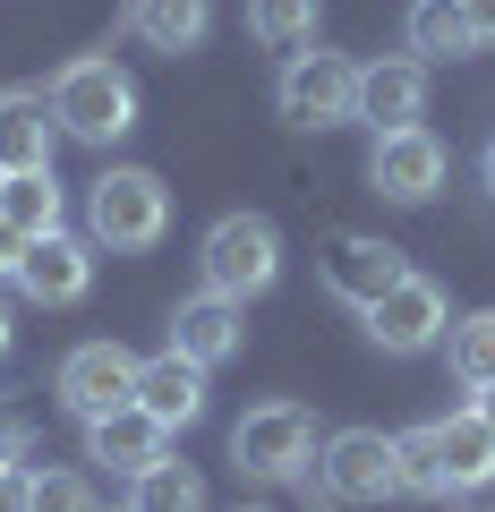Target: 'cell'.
<instances>
[{"label": "cell", "mask_w": 495, "mask_h": 512, "mask_svg": "<svg viewBox=\"0 0 495 512\" xmlns=\"http://www.w3.org/2000/svg\"><path fill=\"white\" fill-rule=\"evenodd\" d=\"M402 274H410V265H402L393 239H359V231H333V239H325V291L342 299V308H359V316L376 308Z\"/></svg>", "instance_id": "30bf717a"}, {"label": "cell", "mask_w": 495, "mask_h": 512, "mask_svg": "<svg viewBox=\"0 0 495 512\" xmlns=\"http://www.w3.org/2000/svg\"><path fill=\"white\" fill-rule=\"evenodd\" d=\"M43 103H52V128L77 137V146H120L137 128V86L120 60H69Z\"/></svg>", "instance_id": "6da1fadb"}, {"label": "cell", "mask_w": 495, "mask_h": 512, "mask_svg": "<svg viewBox=\"0 0 495 512\" xmlns=\"http://www.w3.org/2000/svg\"><path fill=\"white\" fill-rule=\"evenodd\" d=\"M137 410H146L154 427H188V419H205V367L180 359V350H163V359H137Z\"/></svg>", "instance_id": "5bb4252c"}, {"label": "cell", "mask_w": 495, "mask_h": 512, "mask_svg": "<svg viewBox=\"0 0 495 512\" xmlns=\"http://www.w3.org/2000/svg\"><path fill=\"white\" fill-rule=\"evenodd\" d=\"M393 461H402V495H427V504L453 495V487H444V453H436V419L410 427V436H393Z\"/></svg>", "instance_id": "cb8c5ba5"}, {"label": "cell", "mask_w": 495, "mask_h": 512, "mask_svg": "<svg viewBox=\"0 0 495 512\" xmlns=\"http://www.w3.org/2000/svg\"><path fill=\"white\" fill-rule=\"evenodd\" d=\"M18 291L35 299V308H77V299L94 291V256H86V239H69V231H52V239H26Z\"/></svg>", "instance_id": "4fadbf2b"}, {"label": "cell", "mask_w": 495, "mask_h": 512, "mask_svg": "<svg viewBox=\"0 0 495 512\" xmlns=\"http://www.w3.org/2000/svg\"><path fill=\"white\" fill-rule=\"evenodd\" d=\"M171 350H180V359H197L205 376H214L222 359H239V350H248V308H239V299H222V291L180 299V316H171Z\"/></svg>", "instance_id": "8fae6325"}, {"label": "cell", "mask_w": 495, "mask_h": 512, "mask_svg": "<svg viewBox=\"0 0 495 512\" xmlns=\"http://www.w3.org/2000/svg\"><path fill=\"white\" fill-rule=\"evenodd\" d=\"M367 188L385 205H427L444 188V137L436 128H385L376 146H367Z\"/></svg>", "instance_id": "ba28073f"}, {"label": "cell", "mask_w": 495, "mask_h": 512, "mask_svg": "<svg viewBox=\"0 0 495 512\" xmlns=\"http://www.w3.org/2000/svg\"><path fill=\"white\" fill-rule=\"evenodd\" d=\"M18 265H26V239L0 222V282H18Z\"/></svg>", "instance_id": "83f0119b"}, {"label": "cell", "mask_w": 495, "mask_h": 512, "mask_svg": "<svg viewBox=\"0 0 495 512\" xmlns=\"http://www.w3.org/2000/svg\"><path fill=\"white\" fill-rule=\"evenodd\" d=\"M470 410H478V419H487V427H495V384H487V393H478V402H470Z\"/></svg>", "instance_id": "4dcf8cb0"}, {"label": "cell", "mask_w": 495, "mask_h": 512, "mask_svg": "<svg viewBox=\"0 0 495 512\" xmlns=\"http://www.w3.org/2000/svg\"><path fill=\"white\" fill-rule=\"evenodd\" d=\"M478 180H487V197H495V137H487V154H478Z\"/></svg>", "instance_id": "f546056e"}, {"label": "cell", "mask_w": 495, "mask_h": 512, "mask_svg": "<svg viewBox=\"0 0 495 512\" xmlns=\"http://www.w3.org/2000/svg\"><path fill=\"white\" fill-rule=\"evenodd\" d=\"M444 333H453V308H444V291L427 274H402L376 308H367V342L393 350V359H419V350H436Z\"/></svg>", "instance_id": "9c48e42d"}, {"label": "cell", "mask_w": 495, "mask_h": 512, "mask_svg": "<svg viewBox=\"0 0 495 512\" xmlns=\"http://www.w3.org/2000/svg\"><path fill=\"white\" fill-rule=\"evenodd\" d=\"M444 359H453V376L470 384V393H487V384H495V308L461 316V325L444 333Z\"/></svg>", "instance_id": "7402d4cb"}, {"label": "cell", "mask_w": 495, "mask_h": 512, "mask_svg": "<svg viewBox=\"0 0 495 512\" xmlns=\"http://www.w3.org/2000/svg\"><path fill=\"white\" fill-rule=\"evenodd\" d=\"M0 222L18 239H52L60 231V180L52 171H9L0 180Z\"/></svg>", "instance_id": "d6986e66"}, {"label": "cell", "mask_w": 495, "mask_h": 512, "mask_svg": "<svg viewBox=\"0 0 495 512\" xmlns=\"http://www.w3.org/2000/svg\"><path fill=\"white\" fill-rule=\"evenodd\" d=\"M274 103H282L291 128H342V120H359V60H350V52H291V60H282Z\"/></svg>", "instance_id": "5b68a950"}, {"label": "cell", "mask_w": 495, "mask_h": 512, "mask_svg": "<svg viewBox=\"0 0 495 512\" xmlns=\"http://www.w3.org/2000/svg\"><path fill=\"white\" fill-rule=\"evenodd\" d=\"M410 52H419V60H461V52H478L461 0H410Z\"/></svg>", "instance_id": "ffe728a7"}, {"label": "cell", "mask_w": 495, "mask_h": 512, "mask_svg": "<svg viewBox=\"0 0 495 512\" xmlns=\"http://www.w3.org/2000/svg\"><path fill=\"white\" fill-rule=\"evenodd\" d=\"M248 35L265 52H299L316 43V0H248Z\"/></svg>", "instance_id": "603a6c76"}, {"label": "cell", "mask_w": 495, "mask_h": 512, "mask_svg": "<svg viewBox=\"0 0 495 512\" xmlns=\"http://www.w3.org/2000/svg\"><path fill=\"white\" fill-rule=\"evenodd\" d=\"M461 18H470L478 43H495V0H461Z\"/></svg>", "instance_id": "f1b7e54d"}, {"label": "cell", "mask_w": 495, "mask_h": 512, "mask_svg": "<svg viewBox=\"0 0 495 512\" xmlns=\"http://www.w3.org/2000/svg\"><path fill=\"white\" fill-rule=\"evenodd\" d=\"M129 26L154 52H197L205 26H214V0H129Z\"/></svg>", "instance_id": "ac0fdd59"}, {"label": "cell", "mask_w": 495, "mask_h": 512, "mask_svg": "<svg viewBox=\"0 0 495 512\" xmlns=\"http://www.w3.org/2000/svg\"><path fill=\"white\" fill-rule=\"evenodd\" d=\"M316 487L333 504H385L402 495V461H393V436L385 427H342V436L316 444Z\"/></svg>", "instance_id": "8992f818"}, {"label": "cell", "mask_w": 495, "mask_h": 512, "mask_svg": "<svg viewBox=\"0 0 495 512\" xmlns=\"http://www.w3.org/2000/svg\"><path fill=\"white\" fill-rule=\"evenodd\" d=\"M120 512H129V504H120Z\"/></svg>", "instance_id": "836d02e7"}, {"label": "cell", "mask_w": 495, "mask_h": 512, "mask_svg": "<svg viewBox=\"0 0 495 512\" xmlns=\"http://www.w3.org/2000/svg\"><path fill=\"white\" fill-rule=\"evenodd\" d=\"M316 461V419L308 402H257L248 419L231 427V470L257 478V487H282V478H299Z\"/></svg>", "instance_id": "277c9868"}, {"label": "cell", "mask_w": 495, "mask_h": 512, "mask_svg": "<svg viewBox=\"0 0 495 512\" xmlns=\"http://www.w3.org/2000/svg\"><path fill=\"white\" fill-rule=\"evenodd\" d=\"M171 453V427H154L146 410H111V419H94L86 427V461H103V470H120V478H137V470H154V461Z\"/></svg>", "instance_id": "9a60e30c"}, {"label": "cell", "mask_w": 495, "mask_h": 512, "mask_svg": "<svg viewBox=\"0 0 495 512\" xmlns=\"http://www.w3.org/2000/svg\"><path fill=\"white\" fill-rule=\"evenodd\" d=\"M9 333H18V325H9V299H0V359H9Z\"/></svg>", "instance_id": "1f68e13d"}, {"label": "cell", "mask_w": 495, "mask_h": 512, "mask_svg": "<svg viewBox=\"0 0 495 512\" xmlns=\"http://www.w3.org/2000/svg\"><path fill=\"white\" fill-rule=\"evenodd\" d=\"M359 120L385 137V128H419L427 120V60L402 52V60H367L359 69Z\"/></svg>", "instance_id": "7c38bea8"}, {"label": "cell", "mask_w": 495, "mask_h": 512, "mask_svg": "<svg viewBox=\"0 0 495 512\" xmlns=\"http://www.w3.org/2000/svg\"><path fill=\"white\" fill-rule=\"evenodd\" d=\"M197 274H205V291H222V299L248 308L257 291L282 282V231L265 214H222L214 231L197 239Z\"/></svg>", "instance_id": "7a4b0ae2"}, {"label": "cell", "mask_w": 495, "mask_h": 512, "mask_svg": "<svg viewBox=\"0 0 495 512\" xmlns=\"http://www.w3.org/2000/svg\"><path fill=\"white\" fill-rule=\"evenodd\" d=\"M163 231H171V188L154 180V171H103V180L86 188V239L94 248L137 256Z\"/></svg>", "instance_id": "3957f363"}, {"label": "cell", "mask_w": 495, "mask_h": 512, "mask_svg": "<svg viewBox=\"0 0 495 512\" xmlns=\"http://www.w3.org/2000/svg\"><path fill=\"white\" fill-rule=\"evenodd\" d=\"M18 461H26V419L0 402V470H18Z\"/></svg>", "instance_id": "484cf974"}, {"label": "cell", "mask_w": 495, "mask_h": 512, "mask_svg": "<svg viewBox=\"0 0 495 512\" xmlns=\"http://www.w3.org/2000/svg\"><path fill=\"white\" fill-rule=\"evenodd\" d=\"M129 487H137L129 512H205V478L188 470V461H171V453L154 461V470H137Z\"/></svg>", "instance_id": "44dd1931"}, {"label": "cell", "mask_w": 495, "mask_h": 512, "mask_svg": "<svg viewBox=\"0 0 495 512\" xmlns=\"http://www.w3.org/2000/svg\"><path fill=\"white\" fill-rule=\"evenodd\" d=\"M52 103L43 94H0V180L9 171H52Z\"/></svg>", "instance_id": "2e32d148"}, {"label": "cell", "mask_w": 495, "mask_h": 512, "mask_svg": "<svg viewBox=\"0 0 495 512\" xmlns=\"http://www.w3.org/2000/svg\"><path fill=\"white\" fill-rule=\"evenodd\" d=\"M0 512H35V470H0Z\"/></svg>", "instance_id": "4316f807"}, {"label": "cell", "mask_w": 495, "mask_h": 512, "mask_svg": "<svg viewBox=\"0 0 495 512\" xmlns=\"http://www.w3.org/2000/svg\"><path fill=\"white\" fill-rule=\"evenodd\" d=\"M239 512H265V504H239Z\"/></svg>", "instance_id": "d6a6232c"}, {"label": "cell", "mask_w": 495, "mask_h": 512, "mask_svg": "<svg viewBox=\"0 0 495 512\" xmlns=\"http://www.w3.org/2000/svg\"><path fill=\"white\" fill-rule=\"evenodd\" d=\"M436 453H444V487L470 495L495 478V427L478 410H453V419H436Z\"/></svg>", "instance_id": "e0dca14e"}, {"label": "cell", "mask_w": 495, "mask_h": 512, "mask_svg": "<svg viewBox=\"0 0 495 512\" xmlns=\"http://www.w3.org/2000/svg\"><path fill=\"white\" fill-rule=\"evenodd\" d=\"M52 393H60V410H69L77 427H94V419H111V410L137 402V359L120 342H77L69 359H60Z\"/></svg>", "instance_id": "52a82bcc"}, {"label": "cell", "mask_w": 495, "mask_h": 512, "mask_svg": "<svg viewBox=\"0 0 495 512\" xmlns=\"http://www.w3.org/2000/svg\"><path fill=\"white\" fill-rule=\"evenodd\" d=\"M35 512H103L86 470H35Z\"/></svg>", "instance_id": "d4e9b609"}]
</instances>
